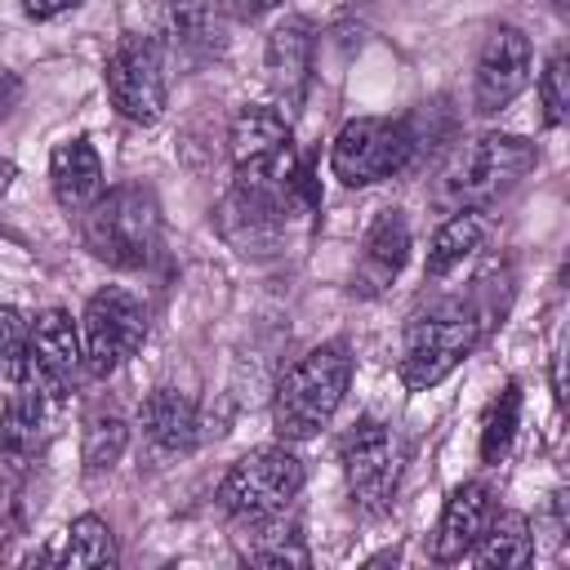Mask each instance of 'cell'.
<instances>
[{
	"label": "cell",
	"mask_w": 570,
	"mask_h": 570,
	"mask_svg": "<svg viewBox=\"0 0 570 570\" xmlns=\"http://www.w3.org/2000/svg\"><path fill=\"white\" fill-rule=\"evenodd\" d=\"M352 383V352L343 338H330L321 347H312L307 356H298L272 396V428L281 441H307L316 436L334 410L343 405V392Z\"/></svg>",
	"instance_id": "6da1fadb"
},
{
	"label": "cell",
	"mask_w": 570,
	"mask_h": 570,
	"mask_svg": "<svg viewBox=\"0 0 570 570\" xmlns=\"http://www.w3.org/2000/svg\"><path fill=\"white\" fill-rule=\"evenodd\" d=\"M80 240L85 249L120 272H142L160 249V205L156 191L142 183H120L102 191L80 214Z\"/></svg>",
	"instance_id": "7a4b0ae2"
},
{
	"label": "cell",
	"mask_w": 570,
	"mask_h": 570,
	"mask_svg": "<svg viewBox=\"0 0 570 570\" xmlns=\"http://www.w3.org/2000/svg\"><path fill=\"white\" fill-rule=\"evenodd\" d=\"M481 330H485V321L463 303H445V307L414 316L405 325V343H401V361H396L401 383L410 392L436 387L481 343Z\"/></svg>",
	"instance_id": "3957f363"
},
{
	"label": "cell",
	"mask_w": 570,
	"mask_h": 570,
	"mask_svg": "<svg viewBox=\"0 0 570 570\" xmlns=\"http://www.w3.org/2000/svg\"><path fill=\"white\" fill-rule=\"evenodd\" d=\"M530 169H534V142H525L517 134H481L441 174V200L450 209L490 205L508 187H517Z\"/></svg>",
	"instance_id": "277c9868"
},
{
	"label": "cell",
	"mask_w": 570,
	"mask_h": 570,
	"mask_svg": "<svg viewBox=\"0 0 570 570\" xmlns=\"http://www.w3.org/2000/svg\"><path fill=\"white\" fill-rule=\"evenodd\" d=\"M307 472H303V459L285 445H263V450H249L218 485V503L232 521L240 525H263L272 517H281L294 494L303 490Z\"/></svg>",
	"instance_id": "5b68a950"
},
{
	"label": "cell",
	"mask_w": 570,
	"mask_h": 570,
	"mask_svg": "<svg viewBox=\"0 0 570 570\" xmlns=\"http://www.w3.org/2000/svg\"><path fill=\"white\" fill-rule=\"evenodd\" d=\"M414 156H419V147H414V125L410 120L356 116L334 134L330 169L347 187H370V183H383V178L410 169Z\"/></svg>",
	"instance_id": "8992f818"
},
{
	"label": "cell",
	"mask_w": 570,
	"mask_h": 570,
	"mask_svg": "<svg viewBox=\"0 0 570 570\" xmlns=\"http://www.w3.org/2000/svg\"><path fill=\"white\" fill-rule=\"evenodd\" d=\"M107 102L116 107L120 120L129 125H156L169 98V80H165V53L156 45V36H120L116 49L107 53Z\"/></svg>",
	"instance_id": "52a82bcc"
},
{
	"label": "cell",
	"mask_w": 570,
	"mask_h": 570,
	"mask_svg": "<svg viewBox=\"0 0 570 570\" xmlns=\"http://www.w3.org/2000/svg\"><path fill=\"white\" fill-rule=\"evenodd\" d=\"M142 338H147V312L129 289L102 285L98 294H89L80 316V347H85V370L94 379L116 374L142 347Z\"/></svg>",
	"instance_id": "ba28073f"
},
{
	"label": "cell",
	"mask_w": 570,
	"mask_h": 570,
	"mask_svg": "<svg viewBox=\"0 0 570 570\" xmlns=\"http://www.w3.org/2000/svg\"><path fill=\"white\" fill-rule=\"evenodd\" d=\"M294 196L289 187H272V183H232V191L218 200V236L240 249V254H272L285 240L289 214H294Z\"/></svg>",
	"instance_id": "9c48e42d"
},
{
	"label": "cell",
	"mask_w": 570,
	"mask_h": 570,
	"mask_svg": "<svg viewBox=\"0 0 570 570\" xmlns=\"http://www.w3.org/2000/svg\"><path fill=\"white\" fill-rule=\"evenodd\" d=\"M227 142H232V165H236V178L240 183L289 187L294 147H289V120H285V111H276L267 102H245L232 116Z\"/></svg>",
	"instance_id": "30bf717a"
},
{
	"label": "cell",
	"mask_w": 570,
	"mask_h": 570,
	"mask_svg": "<svg viewBox=\"0 0 570 570\" xmlns=\"http://www.w3.org/2000/svg\"><path fill=\"white\" fill-rule=\"evenodd\" d=\"M343 476H347V494L356 503V512L379 517L387 512L392 494H396V476H401V445L392 436L387 423H379L374 414H365L347 436H343Z\"/></svg>",
	"instance_id": "8fae6325"
},
{
	"label": "cell",
	"mask_w": 570,
	"mask_h": 570,
	"mask_svg": "<svg viewBox=\"0 0 570 570\" xmlns=\"http://www.w3.org/2000/svg\"><path fill=\"white\" fill-rule=\"evenodd\" d=\"M85 365V347H80V330L62 307H45L31 321V347H27V379L31 387H40L49 401H67L76 379Z\"/></svg>",
	"instance_id": "7c38bea8"
},
{
	"label": "cell",
	"mask_w": 570,
	"mask_h": 570,
	"mask_svg": "<svg viewBox=\"0 0 570 570\" xmlns=\"http://www.w3.org/2000/svg\"><path fill=\"white\" fill-rule=\"evenodd\" d=\"M534 49L521 27H494L476 53V76H472V102L481 116H499L525 85H530Z\"/></svg>",
	"instance_id": "4fadbf2b"
},
{
	"label": "cell",
	"mask_w": 570,
	"mask_h": 570,
	"mask_svg": "<svg viewBox=\"0 0 570 570\" xmlns=\"http://www.w3.org/2000/svg\"><path fill=\"white\" fill-rule=\"evenodd\" d=\"M165 67L178 62L183 71H196L227 49V18L214 0H165L160 36H156Z\"/></svg>",
	"instance_id": "5bb4252c"
},
{
	"label": "cell",
	"mask_w": 570,
	"mask_h": 570,
	"mask_svg": "<svg viewBox=\"0 0 570 570\" xmlns=\"http://www.w3.org/2000/svg\"><path fill=\"white\" fill-rule=\"evenodd\" d=\"M405 258H410V223L401 209H383L361 240V258L352 267V289L361 298H379L401 276Z\"/></svg>",
	"instance_id": "9a60e30c"
},
{
	"label": "cell",
	"mask_w": 570,
	"mask_h": 570,
	"mask_svg": "<svg viewBox=\"0 0 570 570\" xmlns=\"http://www.w3.org/2000/svg\"><path fill=\"white\" fill-rule=\"evenodd\" d=\"M263 67H267V85L276 89L285 111H294L312 80V27L303 18L276 22L267 36V49H263Z\"/></svg>",
	"instance_id": "2e32d148"
},
{
	"label": "cell",
	"mask_w": 570,
	"mask_h": 570,
	"mask_svg": "<svg viewBox=\"0 0 570 570\" xmlns=\"http://www.w3.org/2000/svg\"><path fill=\"white\" fill-rule=\"evenodd\" d=\"M49 396L31 383H18L0 410V459L9 468H27L40 459L49 441Z\"/></svg>",
	"instance_id": "e0dca14e"
},
{
	"label": "cell",
	"mask_w": 570,
	"mask_h": 570,
	"mask_svg": "<svg viewBox=\"0 0 570 570\" xmlns=\"http://www.w3.org/2000/svg\"><path fill=\"white\" fill-rule=\"evenodd\" d=\"M138 428H142V441L165 454V459H178V454H191L196 441H200V419H196V405L178 392V387H156L142 396L138 405Z\"/></svg>",
	"instance_id": "ac0fdd59"
},
{
	"label": "cell",
	"mask_w": 570,
	"mask_h": 570,
	"mask_svg": "<svg viewBox=\"0 0 570 570\" xmlns=\"http://www.w3.org/2000/svg\"><path fill=\"white\" fill-rule=\"evenodd\" d=\"M490 517H494V490L485 481H463L445 499V512H441L436 534H432V557L436 561H463L472 552V543L481 539Z\"/></svg>",
	"instance_id": "d6986e66"
},
{
	"label": "cell",
	"mask_w": 570,
	"mask_h": 570,
	"mask_svg": "<svg viewBox=\"0 0 570 570\" xmlns=\"http://www.w3.org/2000/svg\"><path fill=\"white\" fill-rule=\"evenodd\" d=\"M49 187L67 214H85L102 196V160L89 138H67L49 156Z\"/></svg>",
	"instance_id": "ffe728a7"
},
{
	"label": "cell",
	"mask_w": 570,
	"mask_h": 570,
	"mask_svg": "<svg viewBox=\"0 0 570 570\" xmlns=\"http://www.w3.org/2000/svg\"><path fill=\"white\" fill-rule=\"evenodd\" d=\"M468 557H476V566H490V570H494V566H499V570H503V566H530V557H534L530 521H525L521 512H494Z\"/></svg>",
	"instance_id": "44dd1931"
},
{
	"label": "cell",
	"mask_w": 570,
	"mask_h": 570,
	"mask_svg": "<svg viewBox=\"0 0 570 570\" xmlns=\"http://www.w3.org/2000/svg\"><path fill=\"white\" fill-rule=\"evenodd\" d=\"M481 240H485V218L476 209H454L428 245V276L432 281L450 276L454 267H463V258H472L481 249Z\"/></svg>",
	"instance_id": "7402d4cb"
},
{
	"label": "cell",
	"mask_w": 570,
	"mask_h": 570,
	"mask_svg": "<svg viewBox=\"0 0 570 570\" xmlns=\"http://www.w3.org/2000/svg\"><path fill=\"white\" fill-rule=\"evenodd\" d=\"M129 445V423L116 414V410H98L85 419V436H80V463H85V476H102L120 463Z\"/></svg>",
	"instance_id": "603a6c76"
},
{
	"label": "cell",
	"mask_w": 570,
	"mask_h": 570,
	"mask_svg": "<svg viewBox=\"0 0 570 570\" xmlns=\"http://www.w3.org/2000/svg\"><path fill=\"white\" fill-rule=\"evenodd\" d=\"M116 534H111V525L102 521V517H94V512H85V517H76L71 525H67V534H62V548L53 552V561L58 566H116Z\"/></svg>",
	"instance_id": "cb8c5ba5"
},
{
	"label": "cell",
	"mask_w": 570,
	"mask_h": 570,
	"mask_svg": "<svg viewBox=\"0 0 570 570\" xmlns=\"http://www.w3.org/2000/svg\"><path fill=\"white\" fill-rule=\"evenodd\" d=\"M517 423H521V383H503L481 419V459L485 463H499L512 450Z\"/></svg>",
	"instance_id": "d4e9b609"
},
{
	"label": "cell",
	"mask_w": 570,
	"mask_h": 570,
	"mask_svg": "<svg viewBox=\"0 0 570 570\" xmlns=\"http://www.w3.org/2000/svg\"><path fill=\"white\" fill-rule=\"evenodd\" d=\"M27 347H31V321L18 307H0V383L18 387L27 379Z\"/></svg>",
	"instance_id": "484cf974"
},
{
	"label": "cell",
	"mask_w": 570,
	"mask_h": 570,
	"mask_svg": "<svg viewBox=\"0 0 570 570\" xmlns=\"http://www.w3.org/2000/svg\"><path fill=\"white\" fill-rule=\"evenodd\" d=\"M539 102H543V125H566L570 116V58L566 49H557L548 58V67L539 71Z\"/></svg>",
	"instance_id": "4316f807"
},
{
	"label": "cell",
	"mask_w": 570,
	"mask_h": 570,
	"mask_svg": "<svg viewBox=\"0 0 570 570\" xmlns=\"http://www.w3.org/2000/svg\"><path fill=\"white\" fill-rule=\"evenodd\" d=\"M263 539L267 543H249L245 548V561H254V566H307V548H303V534L298 530H289V534L272 530Z\"/></svg>",
	"instance_id": "83f0119b"
},
{
	"label": "cell",
	"mask_w": 570,
	"mask_h": 570,
	"mask_svg": "<svg viewBox=\"0 0 570 570\" xmlns=\"http://www.w3.org/2000/svg\"><path fill=\"white\" fill-rule=\"evenodd\" d=\"M214 4H218V13H223V18L254 22V18L272 13V9H276V4H285V0H214Z\"/></svg>",
	"instance_id": "f1b7e54d"
},
{
	"label": "cell",
	"mask_w": 570,
	"mask_h": 570,
	"mask_svg": "<svg viewBox=\"0 0 570 570\" xmlns=\"http://www.w3.org/2000/svg\"><path fill=\"white\" fill-rule=\"evenodd\" d=\"M18 4H22V13H27V18H36V22H49V18H58V13L76 9L80 0H18Z\"/></svg>",
	"instance_id": "f546056e"
},
{
	"label": "cell",
	"mask_w": 570,
	"mask_h": 570,
	"mask_svg": "<svg viewBox=\"0 0 570 570\" xmlns=\"http://www.w3.org/2000/svg\"><path fill=\"white\" fill-rule=\"evenodd\" d=\"M18 98H22V80H18L9 67H0V120L18 107Z\"/></svg>",
	"instance_id": "4dcf8cb0"
},
{
	"label": "cell",
	"mask_w": 570,
	"mask_h": 570,
	"mask_svg": "<svg viewBox=\"0 0 570 570\" xmlns=\"http://www.w3.org/2000/svg\"><path fill=\"white\" fill-rule=\"evenodd\" d=\"M9 183H13V165L0 156V191H9Z\"/></svg>",
	"instance_id": "1f68e13d"
}]
</instances>
